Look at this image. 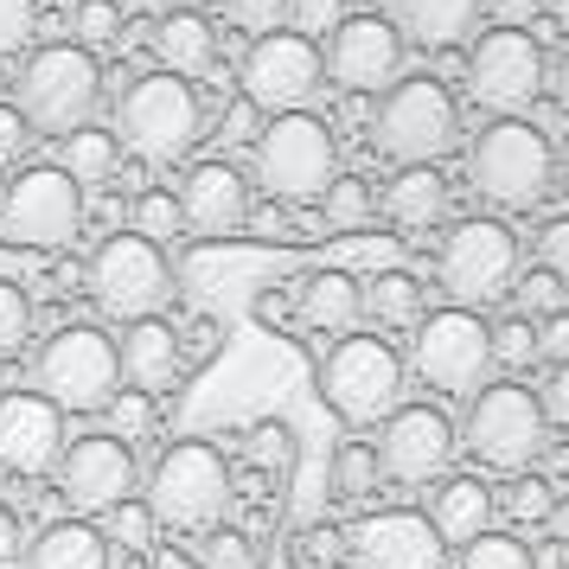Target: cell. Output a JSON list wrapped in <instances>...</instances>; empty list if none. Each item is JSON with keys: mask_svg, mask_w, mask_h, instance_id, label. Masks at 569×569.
I'll return each instance as SVG.
<instances>
[{"mask_svg": "<svg viewBox=\"0 0 569 569\" xmlns=\"http://www.w3.org/2000/svg\"><path fill=\"white\" fill-rule=\"evenodd\" d=\"M237 499V480H231V461L224 448L206 436H180L160 448V461L141 473V506L154 512L160 531L173 538H199L211 525H224Z\"/></svg>", "mask_w": 569, "mask_h": 569, "instance_id": "obj_1", "label": "cell"}, {"mask_svg": "<svg viewBox=\"0 0 569 569\" xmlns=\"http://www.w3.org/2000/svg\"><path fill=\"white\" fill-rule=\"evenodd\" d=\"M206 97L192 78L173 71H141L116 97V141L122 154H141L148 167H173L206 141Z\"/></svg>", "mask_w": 569, "mask_h": 569, "instance_id": "obj_2", "label": "cell"}, {"mask_svg": "<svg viewBox=\"0 0 569 569\" xmlns=\"http://www.w3.org/2000/svg\"><path fill=\"white\" fill-rule=\"evenodd\" d=\"M7 103L32 122V134L64 141L71 129L97 122V109H103V58L71 46V39L64 46H32L20 58V71H13Z\"/></svg>", "mask_w": 569, "mask_h": 569, "instance_id": "obj_3", "label": "cell"}, {"mask_svg": "<svg viewBox=\"0 0 569 569\" xmlns=\"http://www.w3.org/2000/svg\"><path fill=\"white\" fill-rule=\"evenodd\" d=\"M180 276L160 243L134 231H109L90 257H83V301L103 313V327H134V320H154L173 308Z\"/></svg>", "mask_w": 569, "mask_h": 569, "instance_id": "obj_4", "label": "cell"}, {"mask_svg": "<svg viewBox=\"0 0 569 569\" xmlns=\"http://www.w3.org/2000/svg\"><path fill=\"white\" fill-rule=\"evenodd\" d=\"M403 378H410V365L403 352L390 346L385 333H339L327 352H320V371H313V390H320V403L352 429H378L397 403H403Z\"/></svg>", "mask_w": 569, "mask_h": 569, "instance_id": "obj_5", "label": "cell"}, {"mask_svg": "<svg viewBox=\"0 0 569 569\" xmlns=\"http://www.w3.org/2000/svg\"><path fill=\"white\" fill-rule=\"evenodd\" d=\"M52 410L64 416H97L109 410V397L122 390V352H116V333L97 327V320H71L32 346V385Z\"/></svg>", "mask_w": 569, "mask_h": 569, "instance_id": "obj_6", "label": "cell"}, {"mask_svg": "<svg viewBox=\"0 0 569 569\" xmlns=\"http://www.w3.org/2000/svg\"><path fill=\"white\" fill-rule=\"evenodd\" d=\"M250 167L276 206H320V192L339 180V134L313 109L269 116L250 141Z\"/></svg>", "mask_w": 569, "mask_h": 569, "instance_id": "obj_7", "label": "cell"}, {"mask_svg": "<svg viewBox=\"0 0 569 569\" xmlns=\"http://www.w3.org/2000/svg\"><path fill=\"white\" fill-rule=\"evenodd\" d=\"M467 186L492 211H531L557 186V141L525 116V122H487L467 148Z\"/></svg>", "mask_w": 569, "mask_h": 569, "instance_id": "obj_8", "label": "cell"}, {"mask_svg": "<svg viewBox=\"0 0 569 569\" xmlns=\"http://www.w3.org/2000/svg\"><path fill=\"white\" fill-rule=\"evenodd\" d=\"M461 141V103L441 78H397L371 109V148L390 167H441Z\"/></svg>", "mask_w": 569, "mask_h": 569, "instance_id": "obj_9", "label": "cell"}, {"mask_svg": "<svg viewBox=\"0 0 569 569\" xmlns=\"http://www.w3.org/2000/svg\"><path fill=\"white\" fill-rule=\"evenodd\" d=\"M83 218H90V199L83 186L58 167V160H27L7 173V199H0V243L13 250H71L83 237Z\"/></svg>", "mask_w": 569, "mask_h": 569, "instance_id": "obj_10", "label": "cell"}, {"mask_svg": "<svg viewBox=\"0 0 569 569\" xmlns=\"http://www.w3.org/2000/svg\"><path fill=\"white\" fill-rule=\"evenodd\" d=\"M461 448L473 461L487 467V473H531L538 455L550 448V422H543V403L538 390L512 385V378H499V385H480L467 397V416H461Z\"/></svg>", "mask_w": 569, "mask_h": 569, "instance_id": "obj_11", "label": "cell"}, {"mask_svg": "<svg viewBox=\"0 0 569 569\" xmlns=\"http://www.w3.org/2000/svg\"><path fill=\"white\" fill-rule=\"evenodd\" d=\"M518 269H525V250H518V237L506 218H461V224H448V237H441L436 276H441V295L455 308L487 313L492 301L512 295Z\"/></svg>", "mask_w": 569, "mask_h": 569, "instance_id": "obj_12", "label": "cell"}, {"mask_svg": "<svg viewBox=\"0 0 569 569\" xmlns=\"http://www.w3.org/2000/svg\"><path fill=\"white\" fill-rule=\"evenodd\" d=\"M403 365L441 397H473L492 371V320L473 308H429L410 327Z\"/></svg>", "mask_w": 569, "mask_h": 569, "instance_id": "obj_13", "label": "cell"}, {"mask_svg": "<svg viewBox=\"0 0 569 569\" xmlns=\"http://www.w3.org/2000/svg\"><path fill=\"white\" fill-rule=\"evenodd\" d=\"M543 78H550V58L531 32L492 27L473 32V52H467V97L487 109L492 122H525L543 103Z\"/></svg>", "mask_w": 569, "mask_h": 569, "instance_id": "obj_14", "label": "cell"}, {"mask_svg": "<svg viewBox=\"0 0 569 569\" xmlns=\"http://www.w3.org/2000/svg\"><path fill=\"white\" fill-rule=\"evenodd\" d=\"M327 83V64H320V46L301 39V32H269V39H250V52L237 58V97L262 116H288V109H313Z\"/></svg>", "mask_w": 569, "mask_h": 569, "instance_id": "obj_15", "label": "cell"}, {"mask_svg": "<svg viewBox=\"0 0 569 569\" xmlns=\"http://www.w3.org/2000/svg\"><path fill=\"white\" fill-rule=\"evenodd\" d=\"M52 480H58V499H64L78 518H103L109 506L134 499V487H141L134 441L109 436V429L71 436L64 441V455H58V467H52Z\"/></svg>", "mask_w": 569, "mask_h": 569, "instance_id": "obj_16", "label": "cell"}, {"mask_svg": "<svg viewBox=\"0 0 569 569\" xmlns=\"http://www.w3.org/2000/svg\"><path fill=\"white\" fill-rule=\"evenodd\" d=\"M371 448H378V467H385L390 487H436L455 467V455H461V436H455V422L436 403H397L378 422Z\"/></svg>", "mask_w": 569, "mask_h": 569, "instance_id": "obj_17", "label": "cell"}, {"mask_svg": "<svg viewBox=\"0 0 569 569\" xmlns=\"http://www.w3.org/2000/svg\"><path fill=\"white\" fill-rule=\"evenodd\" d=\"M403 58H410V46H403L397 20H385V13H346L333 39L320 46L327 83L352 90V97H385L390 83L403 78Z\"/></svg>", "mask_w": 569, "mask_h": 569, "instance_id": "obj_18", "label": "cell"}, {"mask_svg": "<svg viewBox=\"0 0 569 569\" xmlns=\"http://www.w3.org/2000/svg\"><path fill=\"white\" fill-rule=\"evenodd\" d=\"M346 563L352 569H448V543L436 538V525L410 506L390 512H365L346 531Z\"/></svg>", "mask_w": 569, "mask_h": 569, "instance_id": "obj_19", "label": "cell"}, {"mask_svg": "<svg viewBox=\"0 0 569 569\" xmlns=\"http://www.w3.org/2000/svg\"><path fill=\"white\" fill-rule=\"evenodd\" d=\"M173 199H180V224L192 237H237L250 231V211H257L250 173L237 160H192Z\"/></svg>", "mask_w": 569, "mask_h": 569, "instance_id": "obj_20", "label": "cell"}, {"mask_svg": "<svg viewBox=\"0 0 569 569\" xmlns=\"http://www.w3.org/2000/svg\"><path fill=\"white\" fill-rule=\"evenodd\" d=\"M64 410H52L39 390H7L0 397V473L46 480L64 455Z\"/></svg>", "mask_w": 569, "mask_h": 569, "instance_id": "obj_21", "label": "cell"}, {"mask_svg": "<svg viewBox=\"0 0 569 569\" xmlns=\"http://www.w3.org/2000/svg\"><path fill=\"white\" fill-rule=\"evenodd\" d=\"M116 352H122V385L129 390H148V397H167V390L186 378V346H180V320H134L122 327L116 339Z\"/></svg>", "mask_w": 569, "mask_h": 569, "instance_id": "obj_22", "label": "cell"}, {"mask_svg": "<svg viewBox=\"0 0 569 569\" xmlns=\"http://www.w3.org/2000/svg\"><path fill=\"white\" fill-rule=\"evenodd\" d=\"M288 295H295V327L327 333V339L359 333V320H365V282L346 269V262H327V269L301 276Z\"/></svg>", "mask_w": 569, "mask_h": 569, "instance_id": "obj_23", "label": "cell"}, {"mask_svg": "<svg viewBox=\"0 0 569 569\" xmlns=\"http://www.w3.org/2000/svg\"><path fill=\"white\" fill-rule=\"evenodd\" d=\"M492 512H499V499H492V487L480 480V473H441L422 518L436 525V538L448 543V550H461V543H473V538L492 531Z\"/></svg>", "mask_w": 569, "mask_h": 569, "instance_id": "obj_24", "label": "cell"}, {"mask_svg": "<svg viewBox=\"0 0 569 569\" xmlns=\"http://www.w3.org/2000/svg\"><path fill=\"white\" fill-rule=\"evenodd\" d=\"M148 52H154V71H173V78H206L211 64H218V27H211V13L167 7L154 27H148Z\"/></svg>", "mask_w": 569, "mask_h": 569, "instance_id": "obj_25", "label": "cell"}, {"mask_svg": "<svg viewBox=\"0 0 569 569\" xmlns=\"http://www.w3.org/2000/svg\"><path fill=\"white\" fill-rule=\"evenodd\" d=\"M448 180H441V167H397L390 173V186L378 192V211H385V224L390 231H441L448 224Z\"/></svg>", "mask_w": 569, "mask_h": 569, "instance_id": "obj_26", "label": "cell"}, {"mask_svg": "<svg viewBox=\"0 0 569 569\" xmlns=\"http://www.w3.org/2000/svg\"><path fill=\"white\" fill-rule=\"evenodd\" d=\"M480 13L487 0H397V32L422 52H461L480 32Z\"/></svg>", "mask_w": 569, "mask_h": 569, "instance_id": "obj_27", "label": "cell"}, {"mask_svg": "<svg viewBox=\"0 0 569 569\" xmlns=\"http://www.w3.org/2000/svg\"><path fill=\"white\" fill-rule=\"evenodd\" d=\"M109 557V538L97 518H52V525H39L20 550V569H103Z\"/></svg>", "mask_w": 569, "mask_h": 569, "instance_id": "obj_28", "label": "cell"}, {"mask_svg": "<svg viewBox=\"0 0 569 569\" xmlns=\"http://www.w3.org/2000/svg\"><path fill=\"white\" fill-rule=\"evenodd\" d=\"M58 167L78 186H109L122 173V141H116V129H103V122H83V129H71L58 141Z\"/></svg>", "mask_w": 569, "mask_h": 569, "instance_id": "obj_29", "label": "cell"}, {"mask_svg": "<svg viewBox=\"0 0 569 569\" xmlns=\"http://www.w3.org/2000/svg\"><path fill=\"white\" fill-rule=\"evenodd\" d=\"M385 487V467H378V448L365 436H346L327 455V492H333L339 506H365V499H378Z\"/></svg>", "mask_w": 569, "mask_h": 569, "instance_id": "obj_30", "label": "cell"}, {"mask_svg": "<svg viewBox=\"0 0 569 569\" xmlns=\"http://www.w3.org/2000/svg\"><path fill=\"white\" fill-rule=\"evenodd\" d=\"M365 313L378 320V327H416L422 313H429V301H422V282H416L410 269H371L365 276Z\"/></svg>", "mask_w": 569, "mask_h": 569, "instance_id": "obj_31", "label": "cell"}, {"mask_svg": "<svg viewBox=\"0 0 569 569\" xmlns=\"http://www.w3.org/2000/svg\"><path fill=\"white\" fill-rule=\"evenodd\" d=\"M192 569H262V543L224 518V525L192 538Z\"/></svg>", "mask_w": 569, "mask_h": 569, "instance_id": "obj_32", "label": "cell"}, {"mask_svg": "<svg viewBox=\"0 0 569 569\" xmlns=\"http://www.w3.org/2000/svg\"><path fill=\"white\" fill-rule=\"evenodd\" d=\"M320 218H327V231H339V237L365 231V224L378 218V192H371V180H359V173H339V180L320 192Z\"/></svg>", "mask_w": 569, "mask_h": 569, "instance_id": "obj_33", "label": "cell"}, {"mask_svg": "<svg viewBox=\"0 0 569 569\" xmlns=\"http://www.w3.org/2000/svg\"><path fill=\"white\" fill-rule=\"evenodd\" d=\"M122 32H129L122 0H78V7H71V46H83V52H97V58L116 52Z\"/></svg>", "mask_w": 569, "mask_h": 569, "instance_id": "obj_34", "label": "cell"}, {"mask_svg": "<svg viewBox=\"0 0 569 569\" xmlns=\"http://www.w3.org/2000/svg\"><path fill=\"white\" fill-rule=\"evenodd\" d=\"M39 333V308H32V288L13 282V276H0V365L20 359Z\"/></svg>", "mask_w": 569, "mask_h": 569, "instance_id": "obj_35", "label": "cell"}, {"mask_svg": "<svg viewBox=\"0 0 569 569\" xmlns=\"http://www.w3.org/2000/svg\"><path fill=\"white\" fill-rule=\"evenodd\" d=\"M129 231L167 250V243H173V237L186 231V224H180V199H173V192H160V186L134 192V199H129Z\"/></svg>", "mask_w": 569, "mask_h": 569, "instance_id": "obj_36", "label": "cell"}, {"mask_svg": "<svg viewBox=\"0 0 569 569\" xmlns=\"http://www.w3.org/2000/svg\"><path fill=\"white\" fill-rule=\"evenodd\" d=\"M243 448H250V461H257L262 473H276V480L295 467V429H288L282 416H262V422H250V429H243Z\"/></svg>", "mask_w": 569, "mask_h": 569, "instance_id": "obj_37", "label": "cell"}, {"mask_svg": "<svg viewBox=\"0 0 569 569\" xmlns=\"http://www.w3.org/2000/svg\"><path fill=\"white\" fill-rule=\"evenodd\" d=\"M455 569H538V557H531V550H525L512 531H487V538L461 543Z\"/></svg>", "mask_w": 569, "mask_h": 569, "instance_id": "obj_38", "label": "cell"}, {"mask_svg": "<svg viewBox=\"0 0 569 569\" xmlns=\"http://www.w3.org/2000/svg\"><path fill=\"white\" fill-rule=\"evenodd\" d=\"M512 301H518V313L525 320H543V313H557L569 301V282L557 276V269H518V282H512Z\"/></svg>", "mask_w": 569, "mask_h": 569, "instance_id": "obj_39", "label": "cell"}, {"mask_svg": "<svg viewBox=\"0 0 569 569\" xmlns=\"http://www.w3.org/2000/svg\"><path fill=\"white\" fill-rule=\"evenodd\" d=\"M97 525H103V538H109V543H122V550H148V557H154V531H160V525H154V512H148L141 499H122V506H109Z\"/></svg>", "mask_w": 569, "mask_h": 569, "instance_id": "obj_40", "label": "cell"}, {"mask_svg": "<svg viewBox=\"0 0 569 569\" xmlns=\"http://www.w3.org/2000/svg\"><path fill=\"white\" fill-rule=\"evenodd\" d=\"M288 563L295 569H339L346 563V531H339V525H308V531H295Z\"/></svg>", "mask_w": 569, "mask_h": 569, "instance_id": "obj_41", "label": "cell"}, {"mask_svg": "<svg viewBox=\"0 0 569 569\" xmlns=\"http://www.w3.org/2000/svg\"><path fill=\"white\" fill-rule=\"evenodd\" d=\"M103 416H109V436L141 441V436H148V429L160 422V403L148 397V390H129V385H122L116 397H109V410H103Z\"/></svg>", "mask_w": 569, "mask_h": 569, "instance_id": "obj_42", "label": "cell"}, {"mask_svg": "<svg viewBox=\"0 0 569 569\" xmlns=\"http://www.w3.org/2000/svg\"><path fill=\"white\" fill-rule=\"evenodd\" d=\"M492 365H538V320H525V313H506L499 327H492Z\"/></svg>", "mask_w": 569, "mask_h": 569, "instance_id": "obj_43", "label": "cell"}, {"mask_svg": "<svg viewBox=\"0 0 569 569\" xmlns=\"http://www.w3.org/2000/svg\"><path fill=\"white\" fill-rule=\"evenodd\" d=\"M39 39V0H0V64L27 58Z\"/></svg>", "mask_w": 569, "mask_h": 569, "instance_id": "obj_44", "label": "cell"}, {"mask_svg": "<svg viewBox=\"0 0 569 569\" xmlns=\"http://www.w3.org/2000/svg\"><path fill=\"white\" fill-rule=\"evenodd\" d=\"M346 13H352L346 0H288V32H301V39H313V46H327Z\"/></svg>", "mask_w": 569, "mask_h": 569, "instance_id": "obj_45", "label": "cell"}, {"mask_svg": "<svg viewBox=\"0 0 569 569\" xmlns=\"http://www.w3.org/2000/svg\"><path fill=\"white\" fill-rule=\"evenodd\" d=\"M224 13L243 39H269L288 27V0H224Z\"/></svg>", "mask_w": 569, "mask_h": 569, "instance_id": "obj_46", "label": "cell"}, {"mask_svg": "<svg viewBox=\"0 0 569 569\" xmlns=\"http://www.w3.org/2000/svg\"><path fill=\"white\" fill-rule=\"evenodd\" d=\"M550 506H557V487L550 480H538V473H512V492H506V512L512 518H550Z\"/></svg>", "mask_w": 569, "mask_h": 569, "instance_id": "obj_47", "label": "cell"}, {"mask_svg": "<svg viewBox=\"0 0 569 569\" xmlns=\"http://www.w3.org/2000/svg\"><path fill=\"white\" fill-rule=\"evenodd\" d=\"M531 262H538V269H557L569 282V218H550V224L531 237Z\"/></svg>", "mask_w": 569, "mask_h": 569, "instance_id": "obj_48", "label": "cell"}, {"mask_svg": "<svg viewBox=\"0 0 569 569\" xmlns=\"http://www.w3.org/2000/svg\"><path fill=\"white\" fill-rule=\"evenodd\" d=\"M180 346H186V365H211L218 346H224V327H218L211 313H192V320L180 327Z\"/></svg>", "mask_w": 569, "mask_h": 569, "instance_id": "obj_49", "label": "cell"}, {"mask_svg": "<svg viewBox=\"0 0 569 569\" xmlns=\"http://www.w3.org/2000/svg\"><path fill=\"white\" fill-rule=\"evenodd\" d=\"M27 148H32V122L13 103H0V167L13 173V167L27 160Z\"/></svg>", "mask_w": 569, "mask_h": 569, "instance_id": "obj_50", "label": "cell"}, {"mask_svg": "<svg viewBox=\"0 0 569 569\" xmlns=\"http://www.w3.org/2000/svg\"><path fill=\"white\" fill-rule=\"evenodd\" d=\"M538 403H543V422H550V429H569V359L550 365V378H543Z\"/></svg>", "mask_w": 569, "mask_h": 569, "instance_id": "obj_51", "label": "cell"}, {"mask_svg": "<svg viewBox=\"0 0 569 569\" xmlns=\"http://www.w3.org/2000/svg\"><path fill=\"white\" fill-rule=\"evenodd\" d=\"M538 359H550V365L569 359V301L557 313H543V320H538Z\"/></svg>", "mask_w": 569, "mask_h": 569, "instance_id": "obj_52", "label": "cell"}, {"mask_svg": "<svg viewBox=\"0 0 569 569\" xmlns=\"http://www.w3.org/2000/svg\"><path fill=\"white\" fill-rule=\"evenodd\" d=\"M20 550H27V525H20V512L0 499V569H20Z\"/></svg>", "mask_w": 569, "mask_h": 569, "instance_id": "obj_53", "label": "cell"}, {"mask_svg": "<svg viewBox=\"0 0 569 569\" xmlns=\"http://www.w3.org/2000/svg\"><path fill=\"white\" fill-rule=\"evenodd\" d=\"M257 320H269V327H295V295H288V288H262L257 295Z\"/></svg>", "mask_w": 569, "mask_h": 569, "instance_id": "obj_54", "label": "cell"}, {"mask_svg": "<svg viewBox=\"0 0 569 569\" xmlns=\"http://www.w3.org/2000/svg\"><path fill=\"white\" fill-rule=\"evenodd\" d=\"M487 13L499 20V27L531 32V20H538V0H487Z\"/></svg>", "mask_w": 569, "mask_h": 569, "instance_id": "obj_55", "label": "cell"}, {"mask_svg": "<svg viewBox=\"0 0 569 569\" xmlns=\"http://www.w3.org/2000/svg\"><path fill=\"white\" fill-rule=\"evenodd\" d=\"M543 97H550V103H563V109H569V52L557 58V64H550V78H543Z\"/></svg>", "mask_w": 569, "mask_h": 569, "instance_id": "obj_56", "label": "cell"}, {"mask_svg": "<svg viewBox=\"0 0 569 569\" xmlns=\"http://www.w3.org/2000/svg\"><path fill=\"white\" fill-rule=\"evenodd\" d=\"M103 569H154V557H148V550H122V543H109Z\"/></svg>", "mask_w": 569, "mask_h": 569, "instance_id": "obj_57", "label": "cell"}, {"mask_svg": "<svg viewBox=\"0 0 569 569\" xmlns=\"http://www.w3.org/2000/svg\"><path fill=\"white\" fill-rule=\"evenodd\" d=\"M538 13H550V20L569 32V0H538Z\"/></svg>", "mask_w": 569, "mask_h": 569, "instance_id": "obj_58", "label": "cell"}, {"mask_svg": "<svg viewBox=\"0 0 569 569\" xmlns=\"http://www.w3.org/2000/svg\"><path fill=\"white\" fill-rule=\"evenodd\" d=\"M167 7H186V13H211V7H224V0H167Z\"/></svg>", "mask_w": 569, "mask_h": 569, "instance_id": "obj_59", "label": "cell"}, {"mask_svg": "<svg viewBox=\"0 0 569 569\" xmlns=\"http://www.w3.org/2000/svg\"><path fill=\"white\" fill-rule=\"evenodd\" d=\"M557 173H569V141H563V148H557Z\"/></svg>", "mask_w": 569, "mask_h": 569, "instance_id": "obj_60", "label": "cell"}, {"mask_svg": "<svg viewBox=\"0 0 569 569\" xmlns=\"http://www.w3.org/2000/svg\"><path fill=\"white\" fill-rule=\"evenodd\" d=\"M7 90H13V78H7V64H0V103H7Z\"/></svg>", "mask_w": 569, "mask_h": 569, "instance_id": "obj_61", "label": "cell"}, {"mask_svg": "<svg viewBox=\"0 0 569 569\" xmlns=\"http://www.w3.org/2000/svg\"><path fill=\"white\" fill-rule=\"evenodd\" d=\"M0 199H7V167H0Z\"/></svg>", "mask_w": 569, "mask_h": 569, "instance_id": "obj_62", "label": "cell"}, {"mask_svg": "<svg viewBox=\"0 0 569 569\" xmlns=\"http://www.w3.org/2000/svg\"><path fill=\"white\" fill-rule=\"evenodd\" d=\"M0 276H7V243H0Z\"/></svg>", "mask_w": 569, "mask_h": 569, "instance_id": "obj_63", "label": "cell"}, {"mask_svg": "<svg viewBox=\"0 0 569 569\" xmlns=\"http://www.w3.org/2000/svg\"><path fill=\"white\" fill-rule=\"evenodd\" d=\"M563 569H569V563H563Z\"/></svg>", "mask_w": 569, "mask_h": 569, "instance_id": "obj_64", "label": "cell"}]
</instances>
